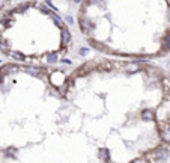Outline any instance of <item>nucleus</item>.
<instances>
[{
    "label": "nucleus",
    "instance_id": "nucleus-1",
    "mask_svg": "<svg viewBox=\"0 0 170 163\" xmlns=\"http://www.w3.org/2000/svg\"><path fill=\"white\" fill-rule=\"evenodd\" d=\"M69 128L92 162L170 154V71L155 61L97 56L68 71Z\"/></svg>",
    "mask_w": 170,
    "mask_h": 163
},
{
    "label": "nucleus",
    "instance_id": "nucleus-2",
    "mask_svg": "<svg viewBox=\"0 0 170 163\" xmlns=\"http://www.w3.org/2000/svg\"><path fill=\"white\" fill-rule=\"evenodd\" d=\"M63 65L0 67V162H92L69 128Z\"/></svg>",
    "mask_w": 170,
    "mask_h": 163
},
{
    "label": "nucleus",
    "instance_id": "nucleus-3",
    "mask_svg": "<svg viewBox=\"0 0 170 163\" xmlns=\"http://www.w3.org/2000/svg\"><path fill=\"white\" fill-rule=\"evenodd\" d=\"M75 23L99 55L137 61L170 55V0H80Z\"/></svg>",
    "mask_w": 170,
    "mask_h": 163
},
{
    "label": "nucleus",
    "instance_id": "nucleus-4",
    "mask_svg": "<svg viewBox=\"0 0 170 163\" xmlns=\"http://www.w3.org/2000/svg\"><path fill=\"white\" fill-rule=\"evenodd\" d=\"M72 50L69 24L41 0H20L0 14V53L12 62L62 65Z\"/></svg>",
    "mask_w": 170,
    "mask_h": 163
}]
</instances>
